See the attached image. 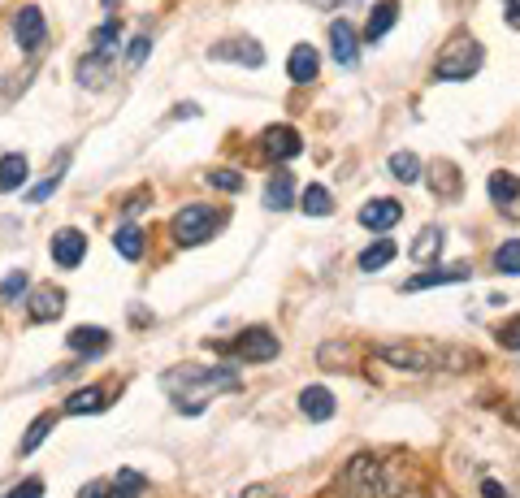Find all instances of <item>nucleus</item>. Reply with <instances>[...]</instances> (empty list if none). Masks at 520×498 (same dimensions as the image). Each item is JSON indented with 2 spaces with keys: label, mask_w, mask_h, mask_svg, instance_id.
<instances>
[{
  "label": "nucleus",
  "mask_w": 520,
  "mask_h": 498,
  "mask_svg": "<svg viewBox=\"0 0 520 498\" xmlns=\"http://www.w3.org/2000/svg\"><path fill=\"white\" fill-rule=\"evenodd\" d=\"M221 356H230V360H243V364H269V360H278V334L273 330H260V325H247V330H239L230 338L226 347H217Z\"/></svg>",
  "instance_id": "6"
},
{
  "label": "nucleus",
  "mask_w": 520,
  "mask_h": 498,
  "mask_svg": "<svg viewBox=\"0 0 520 498\" xmlns=\"http://www.w3.org/2000/svg\"><path fill=\"white\" fill-rule=\"evenodd\" d=\"M503 18H507V26L520 31V0H503Z\"/></svg>",
  "instance_id": "45"
},
{
  "label": "nucleus",
  "mask_w": 520,
  "mask_h": 498,
  "mask_svg": "<svg viewBox=\"0 0 520 498\" xmlns=\"http://www.w3.org/2000/svg\"><path fill=\"white\" fill-rule=\"evenodd\" d=\"M48 252H52V260H57L61 269H78V265H83V256H87V234L74 230V226H65V230L52 234Z\"/></svg>",
  "instance_id": "10"
},
{
  "label": "nucleus",
  "mask_w": 520,
  "mask_h": 498,
  "mask_svg": "<svg viewBox=\"0 0 520 498\" xmlns=\"http://www.w3.org/2000/svg\"><path fill=\"white\" fill-rule=\"evenodd\" d=\"M356 48H360L356 26H351V22H334V26H330V52H334V61L343 65V70H351V65H356Z\"/></svg>",
  "instance_id": "18"
},
{
  "label": "nucleus",
  "mask_w": 520,
  "mask_h": 498,
  "mask_svg": "<svg viewBox=\"0 0 520 498\" xmlns=\"http://www.w3.org/2000/svg\"><path fill=\"white\" fill-rule=\"evenodd\" d=\"M399 217H403V204L399 200H386V195H377V200H369L360 208V226L364 230H390V226H399Z\"/></svg>",
  "instance_id": "15"
},
{
  "label": "nucleus",
  "mask_w": 520,
  "mask_h": 498,
  "mask_svg": "<svg viewBox=\"0 0 520 498\" xmlns=\"http://www.w3.org/2000/svg\"><path fill=\"white\" fill-rule=\"evenodd\" d=\"M26 286H31V282H26V273H22V269H18V273H9V278L0 282V304H18V299L26 295Z\"/></svg>",
  "instance_id": "37"
},
{
  "label": "nucleus",
  "mask_w": 520,
  "mask_h": 498,
  "mask_svg": "<svg viewBox=\"0 0 520 498\" xmlns=\"http://www.w3.org/2000/svg\"><path fill=\"white\" fill-rule=\"evenodd\" d=\"M334 395H330V386H304L299 390V412L308 416V421H330L334 416Z\"/></svg>",
  "instance_id": "19"
},
{
  "label": "nucleus",
  "mask_w": 520,
  "mask_h": 498,
  "mask_svg": "<svg viewBox=\"0 0 520 498\" xmlns=\"http://www.w3.org/2000/svg\"><path fill=\"white\" fill-rule=\"evenodd\" d=\"M494 269L507 273V278H516L520 273V239H507L499 252H494Z\"/></svg>",
  "instance_id": "36"
},
{
  "label": "nucleus",
  "mask_w": 520,
  "mask_h": 498,
  "mask_svg": "<svg viewBox=\"0 0 520 498\" xmlns=\"http://www.w3.org/2000/svg\"><path fill=\"white\" fill-rule=\"evenodd\" d=\"M299 208H304L308 217H330L334 213V195L321 187V182H312V187L304 191V200H299Z\"/></svg>",
  "instance_id": "32"
},
{
  "label": "nucleus",
  "mask_w": 520,
  "mask_h": 498,
  "mask_svg": "<svg viewBox=\"0 0 520 498\" xmlns=\"http://www.w3.org/2000/svg\"><path fill=\"white\" fill-rule=\"evenodd\" d=\"M148 490V477L135 473V468H122L113 481H109V498H139Z\"/></svg>",
  "instance_id": "30"
},
{
  "label": "nucleus",
  "mask_w": 520,
  "mask_h": 498,
  "mask_svg": "<svg viewBox=\"0 0 520 498\" xmlns=\"http://www.w3.org/2000/svg\"><path fill=\"white\" fill-rule=\"evenodd\" d=\"M438 252H442V226H425L421 234H416V243H412V260H429Z\"/></svg>",
  "instance_id": "35"
},
{
  "label": "nucleus",
  "mask_w": 520,
  "mask_h": 498,
  "mask_svg": "<svg viewBox=\"0 0 520 498\" xmlns=\"http://www.w3.org/2000/svg\"><path fill=\"white\" fill-rule=\"evenodd\" d=\"M291 200H295V174L278 169V174L269 178V187H265V208L282 213V208H291Z\"/></svg>",
  "instance_id": "25"
},
{
  "label": "nucleus",
  "mask_w": 520,
  "mask_h": 498,
  "mask_svg": "<svg viewBox=\"0 0 520 498\" xmlns=\"http://www.w3.org/2000/svg\"><path fill=\"white\" fill-rule=\"evenodd\" d=\"M104 403H109V395L104 390H96V386H83V390H74L70 399H65V416H96V412H104Z\"/></svg>",
  "instance_id": "23"
},
{
  "label": "nucleus",
  "mask_w": 520,
  "mask_h": 498,
  "mask_svg": "<svg viewBox=\"0 0 520 498\" xmlns=\"http://www.w3.org/2000/svg\"><path fill=\"white\" fill-rule=\"evenodd\" d=\"M395 22H399V0H377L373 13H369V26H364V39L377 44V39H382Z\"/></svg>",
  "instance_id": "24"
},
{
  "label": "nucleus",
  "mask_w": 520,
  "mask_h": 498,
  "mask_svg": "<svg viewBox=\"0 0 520 498\" xmlns=\"http://www.w3.org/2000/svg\"><path fill=\"white\" fill-rule=\"evenodd\" d=\"M377 494H386V498H434V486H429V477L408 460V455H395V460L382 468Z\"/></svg>",
  "instance_id": "5"
},
{
  "label": "nucleus",
  "mask_w": 520,
  "mask_h": 498,
  "mask_svg": "<svg viewBox=\"0 0 520 498\" xmlns=\"http://www.w3.org/2000/svg\"><path fill=\"white\" fill-rule=\"evenodd\" d=\"M243 498H278V494H273V490H256V486H247Z\"/></svg>",
  "instance_id": "46"
},
{
  "label": "nucleus",
  "mask_w": 520,
  "mask_h": 498,
  "mask_svg": "<svg viewBox=\"0 0 520 498\" xmlns=\"http://www.w3.org/2000/svg\"><path fill=\"white\" fill-rule=\"evenodd\" d=\"M26 312H31L35 325L57 321L61 312H65V291H61V286H35L31 299H26Z\"/></svg>",
  "instance_id": "12"
},
{
  "label": "nucleus",
  "mask_w": 520,
  "mask_h": 498,
  "mask_svg": "<svg viewBox=\"0 0 520 498\" xmlns=\"http://www.w3.org/2000/svg\"><path fill=\"white\" fill-rule=\"evenodd\" d=\"M44 35H48V22H44V13H39L35 5L18 9V18H13V44H18L22 52H35L39 44H44Z\"/></svg>",
  "instance_id": "11"
},
{
  "label": "nucleus",
  "mask_w": 520,
  "mask_h": 498,
  "mask_svg": "<svg viewBox=\"0 0 520 498\" xmlns=\"http://www.w3.org/2000/svg\"><path fill=\"white\" fill-rule=\"evenodd\" d=\"M390 178H399L403 187H412V182H421V161H416L412 152H395L390 156Z\"/></svg>",
  "instance_id": "34"
},
{
  "label": "nucleus",
  "mask_w": 520,
  "mask_h": 498,
  "mask_svg": "<svg viewBox=\"0 0 520 498\" xmlns=\"http://www.w3.org/2000/svg\"><path fill=\"white\" fill-rule=\"evenodd\" d=\"M26 156L22 152H9V156H0V195H9V191H18L26 187Z\"/></svg>",
  "instance_id": "27"
},
{
  "label": "nucleus",
  "mask_w": 520,
  "mask_h": 498,
  "mask_svg": "<svg viewBox=\"0 0 520 498\" xmlns=\"http://www.w3.org/2000/svg\"><path fill=\"white\" fill-rule=\"evenodd\" d=\"M377 481H382V468H377L373 455H351L343 477H338V494L343 498H377Z\"/></svg>",
  "instance_id": "7"
},
{
  "label": "nucleus",
  "mask_w": 520,
  "mask_h": 498,
  "mask_svg": "<svg viewBox=\"0 0 520 498\" xmlns=\"http://www.w3.org/2000/svg\"><path fill=\"white\" fill-rule=\"evenodd\" d=\"M65 165H70V148H65V152L57 156V169H52V174H48L44 182H39V187H31V191H26V200H31V204H44L48 195L61 187V178H65Z\"/></svg>",
  "instance_id": "31"
},
{
  "label": "nucleus",
  "mask_w": 520,
  "mask_h": 498,
  "mask_svg": "<svg viewBox=\"0 0 520 498\" xmlns=\"http://www.w3.org/2000/svg\"><path fill=\"white\" fill-rule=\"evenodd\" d=\"M113 247H117V256L122 260H139L143 256V230L139 226H122L113 234Z\"/></svg>",
  "instance_id": "33"
},
{
  "label": "nucleus",
  "mask_w": 520,
  "mask_h": 498,
  "mask_svg": "<svg viewBox=\"0 0 520 498\" xmlns=\"http://www.w3.org/2000/svg\"><path fill=\"white\" fill-rule=\"evenodd\" d=\"M52 425H57V412H39L31 425H26V434L18 442V455H35L39 447H44V438L52 434Z\"/></svg>",
  "instance_id": "26"
},
{
  "label": "nucleus",
  "mask_w": 520,
  "mask_h": 498,
  "mask_svg": "<svg viewBox=\"0 0 520 498\" xmlns=\"http://www.w3.org/2000/svg\"><path fill=\"white\" fill-rule=\"evenodd\" d=\"M221 226H226V213H221V208L187 204V208H178L174 213V221H169V234H174L178 247H200V243L213 239Z\"/></svg>",
  "instance_id": "4"
},
{
  "label": "nucleus",
  "mask_w": 520,
  "mask_h": 498,
  "mask_svg": "<svg viewBox=\"0 0 520 498\" xmlns=\"http://www.w3.org/2000/svg\"><path fill=\"white\" fill-rule=\"evenodd\" d=\"M286 74H291V83H312V78L321 74V57H317V48L312 44H295L291 48V57H286Z\"/></svg>",
  "instance_id": "17"
},
{
  "label": "nucleus",
  "mask_w": 520,
  "mask_h": 498,
  "mask_svg": "<svg viewBox=\"0 0 520 498\" xmlns=\"http://www.w3.org/2000/svg\"><path fill=\"white\" fill-rule=\"evenodd\" d=\"M143 204H148V191H139V195H130V200L122 204V213H126V217H135V213H143Z\"/></svg>",
  "instance_id": "44"
},
{
  "label": "nucleus",
  "mask_w": 520,
  "mask_h": 498,
  "mask_svg": "<svg viewBox=\"0 0 520 498\" xmlns=\"http://www.w3.org/2000/svg\"><path fill=\"white\" fill-rule=\"evenodd\" d=\"M486 191H490L494 208H503L507 217H520V178H516V174H507V169H499V174H490Z\"/></svg>",
  "instance_id": "14"
},
{
  "label": "nucleus",
  "mask_w": 520,
  "mask_h": 498,
  "mask_svg": "<svg viewBox=\"0 0 520 498\" xmlns=\"http://www.w3.org/2000/svg\"><path fill=\"white\" fill-rule=\"evenodd\" d=\"M304 152V139L295 135V126H265L260 130V156L273 165L282 161H295V156Z\"/></svg>",
  "instance_id": "9"
},
{
  "label": "nucleus",
  "mask_w": 520,
  "mask_h": 498,
  "mask_svg": "<svg viewBox=\"0 0 520 498\" xmlns=\"http://www.w3.org/2000/svg\"><path fill=\"white\" fill-rule=\"evenodd\" d=\"M208 57L243 65V70H260V65H265V48H260V39H252V35H226L208 48Z\"/></svg>",
  "instance_id": "8"
},
{
  "label": "nucleus",
  "mask_w": 520,
  "mask_h": 498,
  "mask_svg": "<svg viewBox=\"0 0 520 498\" xmlns=\"http://www.w3.org/2000/svg\"><path fill=\"white\" fill-rule=\"evenodd\" d=\"M377 360L395 364V369H412V373H434V369H468L477 364V356H455L451 347H434V343H382Z\"/></svg>",
  "instance_id": "2"
},
{
  "label": "nucleus",
  "mask_w": 520,
  "mask_h": 498,
  "mask_svg": "<svg viewBox=\"0 0 520 498\" xmlns=\"http://www.w3.org/2000/svg\"><path fill=\"white\" fill-rule=\"evenodd\" d=\"M317 364L321 369H334V373H351L356 369V360H351V343H325L317 351Z\"/></svg>",
  "instance_id": "28"
},
{
  "label": "nucleus",
  "mask_w": 520,
  "mask_h": 498,
  "mask_svg": "<svg viewBox=\"0 0 520 498\" xmlns=\"http://www.w3.org/2000/svg\"><path fill=\"white\" fill-rule=\"evenodd\" d=\"M494 338H499V347H503V351H520V317L503 321V325H499V334H494Z\"/></svg>",
  "instance_id": "39"
},
{
  "label": "nucleus",
  "mask_w": 520,
  "mask_h": 498,
  "mask_svg": "<svg viewBox=\"0 0 520 498\" xmlns=\"http://www.w3.org/2000/svg\"><path fill=\"white\" fill-rule=\"evenodd\" d=\"M481 494H486V498H512V494H507V486H503V481H494V477H486V481H481Z\"/></svg>",
  "instance_id": "43"
},
{
  "label": "nucleus",
  "mask_w": 520,
  "mask_h": 498,
  "mask_svg": "<svg viewBox=\"0 0 520 498\" xmlns=\"http://www.w3.org/2000/svg\"><path fill=\"white\" fill-rule=\"evenodd\" d=\"M148 52H152V35H135V39H130V48H126V70H139V65L148 61Z\"/></svg>",
  "instance_id": "38"
},
{
  "label": "nucleus",
  "mask_w": 520,
  "mask_h": 498,
  "mask_svg": "<svg viewBox=\"0 0 520 498\" xmlns=\"http://www.w3.org/2000/svg\"><path fill=\"white\" fill-rule=\"evenodd\" d=\"M243 382L230 364H174L161 373V390L182 416H200L217 395H234Z\"/></svg>",
  "instance_id": "1"
},
{
  "label": "nucleus",
  "mask_w": 520,
  "mask_h": 498,
  "mask_svg": "<svg viewBox=\"0 0 520 498\" xmlns=\"http://www.w3.org/2000/svg\"><path fill=\"white\" fill-rule=\"evenodd\" d=\"M481 61H486V48H481L468 31H460V35H451L447 48L438 52L434 78H438V83H464V78H473L481 70Z\"/></svg>",
  "instance_id": "3"
},
{
  "label": "nucleus",
  "mask_w": 520,
  "mask_h": 498,
  "mask_svg": "<svg viewBox=\"0 0 520 498\" xmlns=\"http://www.w3.org/2000/svg\"><path fill=\"white\" fill-rule=\"evenodd\" d=\"M113 343L109 330H100V325H78V330H70V338H65V347L74 351V356H104Z\"/></svg>",
  "instance_id": "16"
},
{
  "label": "nucleus",
  "mask_w": 520,
  "mask_h": 498,
  "mask_svg": "<svg viewBox=\"0 0 520 498\" xmlns=\"http://www.w3.org/2000/svg\"><path fill=\"white\" fill-rule=\"evenodd\" d=\"M78 498H109V481H87V486L78 490Z\"/></svg>",
  "instance_id": "42"
},
{
  "label": "nucleus",
  "mask_w": 520,
  "mask_h": 498,
  "mask_svg": "<svg viewBox=\"0 0 520 498\" xmlns=\"http://www.w3.org/2000/svg\"><path fill=\"white\" fill-rule=\"evenodd\" d=\"M5 498H44V481H39V477H26V481H18V486H13Z\"/></svg>",
  "instance_id": "41"
},
{
  "label": "nucleus",
  "mask_w": 520,
  "mask_h": 498,
  "mask_svg": "<svg viewBox=\"0 0 520 498\" xmlns=\"http://www.w3.org/2000/svg\"><path fill=\"white\" fill-rule=\"evenodd\" d=\"M317 5H343V0H317Z\"/></svg>",
  "instance_id": "47"
},
{
  "label": "nucleus",
  "mask_w": 520,
  "mask_h": 498,
  "mask_svg": "<svg viewBox=\"0 0 520 498\" xmlns=\"http://www.w3.org/2000/svg\"><path fill=\"white\" fill-rule=\"evenodd\" d=\"M208 182H213V187H221V191H243V174H239V169H213V174H208Z\"/></svg>",
  "instance_id": "40"
},
{
  "label": "nucleus",
  "mask_w": 520,
  "mask_h": 498,
  "mask_svg": "<svg viewBox=\"0 0 520 498\" xmlns=\"http://www.w3.org/2000/svg\"><path fill=\"white\" fill-rule=\"evenodd\" d=\"M113 65L117 61H109V57H96V52H87L83 61H78V87H91V91H100L104 83H109L113 78Z\"/></svg>",
  "instance_id": "20"
},
{
  "label": "nucleus",
  "mask_w": 520,
  "mask_h": 498,
  "mask_svg": "<svg viewBox=\"0 0 520 498\" xmlns=\"http://www.w3.org/2000/svg\"><path fill=\"white\" fill-rule=\"evenodd\" d=\"M395 252H399V247L390 243V239H377V243H369V247H364V252H360V269H364V273L386 269L390 260H395Z\"/></svg>",
  "instance_id": "29"
},
{
  "label": "nucleus",
  "mask_w": 520,
  "mask_h": 498,
  "mask_svg": "<svg viewBox=\"0 0 520 498\" xmlns=\"http://www.w3.org/2000/svg\"><path fill=\"white\" fill-rule=\"evenodd\" d=\"M87 52H96V57L117 61V52H122V22H117V18L100 22V26H96V35H91V48H87Z\"/></svg>",
  "instance_id": "22"
},
{
  "label": "nucleus",
  "mask_w": 520,
  "mask_h": 498,
  "mask_svg": "<svg viewBox=\"0 0 520 498\" xmlns=\"http://www.w3.org/2000/svg\"><path fill=\"white\" fill-rule=\"evenodd\" d=\"M460 187H464L460 169H455L451 161H434V169H429V191H434L438 200H455Z\"/></svg>",
  "instance_id": "21"
},
{
  "label": "nucleus",
  "mask_w": 520,
  "mask_h": 498,
  "mask_svg": "<svg viewBox=\"0 0 520 498\" xmlns=\"http://www.w3.org/2000/svg\"><path fill=\"white\" fill-rule=\"evenodd\" d=\"M473 278V269L468 265H447V269H425L416 273V278L403 282V291L416 295V291H434V286H455V282H468Z\"/></svg>",
  "instance_id": "13"
}]
</instances>
